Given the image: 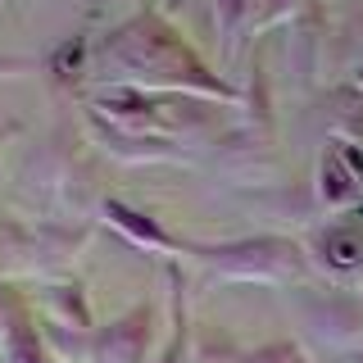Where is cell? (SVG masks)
Here are the masks:
<instances>
[{
  "label": "cell",
  "instance_id": "13",
  "mask_svg": "<svg viewBox=\"0 0 363 363\" xmlns=\"http://www.w3.org/2000/svg\"><path fill=\"white\" fill-rule=\"evenodd\" d=\"M191 309H186V272L177 259H168V336L159 345L155 363H191Z\"/></svg>",
  "mask_w": 363,
  "mask_h": 363
},
{
  "label": "cell",
  "instance_id": "8",
  "mask_svg": "<svg viewBox=\"0 0 363 363\" xmlns=\"http://www.w3.org/2000/svg\"><path fill=\"white\" fill-rule=\"evenodd\" d=\"M96 223H68V218H37L32 223V277L55 281L68 277L77 255L86 250Z\"/></svg>",
  "mask_w": 363,
  "mask_h": 363
},
{
  "label": "cell",
  "instance_id": "15",
  "mask_svg": "<svg viewBox=\"0 0 363 363\" xmlns=\"http://www.w3.org/2000/svg\"><path fill=\"white\" fill-rule=\"evenodd\" d=\"M32 277V223L0 213V281Z\"/></svg>",
  "mask_w": 363,
  "mask_h": 363
},
{
  "label": "cell",
  "instance_id": "20",
  "mask_svg": "<svg viewBox=\"0 0 363 363\" xmlns=\"http://www.w3.org/2000/svg\"><path fill=\"white\" fill-rule=\"evenodd\" d=\"M241 363H313V359L304 354L300 340H264V345L245 350Z\"/></svg>",
  "mask_w": 363,
  "mask_h": 363
},
{
  "label": "cell",
  "instance_id": "25",
  "mask_svg": "<svg viewBox=\"0 0 363 363\" xmlns=\"http://www.w3.org/2000/svg\"><path fill=\"white\" fill-rule=\"evenodd\" d=\"M345 363H363V345H359V350H350V354H345Z\"/></svg>",
  "mask_w": 363,
  "mask_h": 363
},
{
  "label": "cell",
  "instance_id": "2",
  "mask_svg": "<svg viewBox=\"0 0 363 363\" xmlns=\"http://www.w3.org/2000/svg\"><path fill=\"white\" fill-rule=\"evenodd\" d=\"M186 255L218 281H255V286H309L313 259L309 245L291 232H255L232 241H186Z\"/></svg>",
  "mask_w": 363,
  "mask_h": 363
},
{
  "label": "cell",
  "instance_id": "26",
  "mask_svg": "<svg viewBox=\"0 0 363 363\" xmlns=\"http://www.w3.org/2000/svg\"><path fill=\"white\" fill-rule=\"evenodd\" d=\"M173 5H177V0H164V14H168V9H173Z\"/></svg>",
  "mask_w": 363,
  "mask_h": 363
},
{
  "label": "cell",
  "instance_id": "9",
  "mask_svg": "<svg viewBox=\"0 0 363 363\" xmlns=\"http://www.w3.org/2000/svg\"><path fill=\"white\" fill-rule=\"evenodd\" d=\"M309 259H313L318 272H327V277H336V281L363 272V204L359 209H345L340 218H332L313 236Z\"/></svg>",
  "mask_w": 363,
  "mask_h": 363
},
{
  "label": "cell",
  "instance_id": "19",
  "mask_svg": "<svg viewBox=\"0 0 363 363\" xmlns=\"http://www.w3.org/2000/svg\"><path fill=\"white\" fill-rule=\"evenodd\" d=\"M332 132L340 136V141H363V91L359 86H336L332 91Z\"/></svg>",
  "mask_w": 363,
  "mask_h": 363
},
{
  "label": "cell",
  "instance_id": "10",
  "mask_svg": "<svg viewBox=\"0 0 363 363\" xmlns=\"http://www.w3.org/2000/svg\"><path fill=\"white\" fill-rule=\"evenodd\" d=\"M100 218H105L113 232H123L136 250H150V255H164V259H177V255H186V241H177L173 232H168L164 223L155 218V213H145V209H132V204H123V200H113L105 196L100 200Z\"/></svg>",
  "mask_w": 363,
  "mask_h": 363
},
{
  "label": "cell",
  "instance_id": "27",
  "mask_svg": "<svg viewBox=\"0 0 363 363\" xmlns=\"http://www.w3.org/2000/svg\"><path fill=\"white\" fill-rule=\"evenodd\" d=\"M9 132H14V128H5V132H0V145H5V136H9Z\"/></svg>",
  "mask_w": 363,
  "mask_h": 363
},
{
  "label": "cell",
  "instance_id": "1",
  "mask_svg": "<svg viewBox=\"0 0 363 363\" xmlns=\"http://www.w3.org/2000/svg\"><path fill=\"white\" fill-rule=\"evenodd\" d=\"M91 68L105 86L200 96V100H218L227 109L241 105V91L204 64V55L168 23L164 9H141V14L113 23L105 37H96Z\"/></svg>",
  "mask_w": 363,
  "mask_h": 363
},
{
  "label": "cell",
  "instance_id": "17",
  "mask_svg": "<svg viewBox=\"0 0 363 363\" xmlns=\"http://www.w3.org/2000/svg\"><path fill=\"white\" fill-rule=\"evenodd\" d=\"M91 50H96V37H91V32L64 37L50 55H45V73H50L55 82H64V86L77 82V77L86 73V64H91Z\"/></svg>",
  "mask_w": 363,
  "mask_h": 363
},
{
  "label": "cell",
  "instance_id": "16",
  "mask_svg": "<svg viewBox=\"0 0 363 363\" xmlns=\"http://www.w3.org/2000/svg\"><path fill=\"white\" fill-rule=\"evenodd\" d=\"M213 32L223 41V60L241 55V41L255 37V0H213Z\"/></svg>",
  "mask_w": 363,
  "mask_h": 363
},
{
  "label": "cell",
  "instance_id": "6",
  "mask_svg": "<svg viewBox=\"0 0 363 363\" xmlns=\"http://www.w3.org/2000/svg\"><path fill=\"white\" fill-rule=\"evenodd\" d=\"M86 141L100 145V155L118 159V164H186L191 150L177 136H155V132H132L118 123L100 118L96 109H86Z\"/></svg>",
  "mask_w": 363,
  "mask_h": 363
},
{
  "label": "cell",
  "instance_id": "18",
  "mask_svg": "<svg viewBox=\"0 0 363 363\" xmlns=\"http://www.w3.org/2000/svg\"><path fill=\"white\" fill-rule=\"evenodd\" d=\"M241 354H245L241 340L218 323L191 332V363H241Z\"/></svg>",
  "mask_w": 363,
  "mask_h": 363
},
{
  "label": "cell",
  "instance_id": "24",
  "mask_svg": "<svg viewBox=\"0 0 363 363\" xmlns=\"http://www.w3.org/2000/svg\"><path fill=\"white\" fill-rule=\"evenodd\" d=\"M350 86L363 91V50H359V60H354V77H350Z\"/></svg>",
  "mask_w": 363,
  "mask_h": 363
},
{
  "label": "cell",
  "instance_id": "5",
  "mask_svg": "<svg viewBox=\"0 0 363 363\" xmlns=\"http://www.w3.org/2000/svg\"><path fill=\"white\" fill-rule=\"evenodd\" d=\"M159 345V309L155 304H132L128 313L109 318L91 332L86 363H150V350Z\"/></svg>",
  "mask_w": 363,
  "mask_h": 363
},
{
  "label": "cell",
  "instance_id": "7",
  "mask_svg": "<svg viewBox=\"0 0 363 363\" xmlns=\"http://www.w3.org/2000/svg\"><path fill=\"white\" fill-rule=\"evenodd\" d=\"M0 359L5 363H60L45 345V332L28 295L14 281H0Z\"/></svg>",
  "mask_w": 363,
  "mask_h": 363
},
{
  "label": "cell",
  "instance_id": "21",
  "mask_svg": "<svg viewBox=\"0 0 363 363\" xmlns=\"http://www.w3.org/2000/svg\"><path fill=\"white\" fill-rule=\"evenodd\" d=\"M304 0H259V14H255V37H264L268 28H277V23H291L300 14Z\"/></svg>",
  "mask_w": 363,
  "mask_h": 363
},
{
  "label": "cell",
  "instance_id": "4",
  "mask_svg": "<svg viewBox=\"0 0 363 363\" xmlns=\"http://www.w3.org/2000/svg\"><path fill=\"white\" fill-rule=\"evenodd\" d=\"M295 313L318 350L350 354L363 345V295L350 286H295Z\"/></svg>",
  "mask_w": 363,
  "mask_h": 363
},
{
  "label": "cell",
  "instance_id": "3",
  "mask_svg": "<svg viewBox=\"0 0 363 363\" xmlns=\"http://www.w3.org/2000/svg\"><path fill=\"white\" fill-rule=\"evenodd\" d=\"M86 136L55 132L32 150L28 159V191L45 204L50 218H68V223H86L100 209L105 191H100V168L86 150Z\"/></svg>",
  "mask_w": 363,
  "mask_h": 363
},
{
  "label": "cell",
  "instance_id": "23",
  "mask_svg": "<svg viewBox=\"0 0 363 363\" xmlns=\"http://www.w3.org/2000/svg\"><path fill=\"white\" fill-rule=\"evenodd\" d=\"M28 68H37V60H28V55H0V77L28 73Z\"/></svg>",
  "mask_w": 363,
  "mask_h": 363
},
{
  "label": "cell",
  "instance_id": "14",
  "mask_svg": "<svg viewBox=\"0 0 363 363\" xmlns=\"http://www.w3.org/2000/svg\"><path fill=\"white\" fill-rule=\"evenodd\" d=\"M313 196L323 209H359V200H363V186L354 182V173H350L345 164H340V155L336 150H327L323 159H318V186H313Z\"/></svg>",
  "mask_w": 363,
  "mask_h": 363
},
{
  "label": "cell",
  "instance_id": "22",
  "mask_svg": "<svg viewBox=\"0 0 363 363\" xmlns=\"http://www.w3.org/2000/svg\"><path fill=\"white\" fill-rule=\"evenodd\" d=\"M332 150L340 155V164L354 173V182L363 186V145H354V141H340V136H332Z\"/></svg>",
  "mask_w": 363,
  "mask_h": 363
},
{
  "label": "cell",
  "instance_id": "12",
  "mask_svg": "<svg viewBox=\"0 0 363 363\" xmlns=\"http://www.w3.org/2000/svg\"><path fill=\"white\" fill-rule=\"evenodd\" d=\"M41 309L50 327H73V332H96V313H91L86 286L68 272V277L41 281Z\"/></svg>",
  "mask_w": 363,
  "mask_h": 363
},
{
  "label": "cell",
  "instance_id": "11",
  "mask_svg": "<svg viewBox=\"0 0 363 363\" xmlns=\"http://www.w3.org/2000/svg\"><path fill=\"white\" fill-rule=\"evenodd\" d=\"M323 50H327V9H323V0H304L300 14L291 18V45H286V60L295 68V82H300L304 91L318 82Z\"/></svg>",
  "mask_w": 363,
  "mask_h": 363
}]
</instances>
